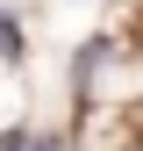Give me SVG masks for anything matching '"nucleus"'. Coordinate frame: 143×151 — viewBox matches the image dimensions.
<instances>
[{
    "mask_svg": "<svg viewBox=\"0 0 143 151\" xmlns=\"http://www.w3.org/2000/svg\"><path fill=\"white\" fill-rule=\"evenodd\" d=\"M0 58H22V29H14V14H0Z\"/></svg>",
    "mask_w": 143,
    "mask_h": 151,
    "instance_id": "nucleus-2",
    "label": "nucleus"
},
{
    "mask_svg": "<svg viewBox=\"0 0 143 151\" xmlns=\"http://www.w3.org/2000/svg\"><path fill=\"white\" fill-rule=\"evenodd\" d=\"M0 151H64V144H57V137H29V129H7Z\"/></svg>",
    "mask_w": 143,
    "mask_h": 151,
    "instance_id": "nucleus-1",
    "label": "nucleus"
}]
</instances>
